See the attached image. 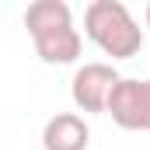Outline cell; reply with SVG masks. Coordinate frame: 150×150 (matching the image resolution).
Listing matches in <instances>:
<instances>
[{
    "mask_svg": "<svg viewBox=\"0 0 150 150\" xmlns=\"http://www.w3.org/2000/svg\"><path fill=\"white\" fill-rule=\"evenodd\" d=\"M91 129L77 112H56L42 129V147L45 150H87Z\"/></svg>",
    "mask_w": 150,
    "mask_h": 150,
    "instance_id": "5b68a950",
    "label": "cell"
},
{
    "mask_svg": "<svg viewBox=\"0 0 150 150\" xmlns=\"http://www.w3.org/2000/svg\"><path fill=\"white\" fill-rule=\"evenodd\" d=\"M25 28L35 42L42 63L63 67L80 56V32L74 28V11L67 0H35L25 11Z\"/></svg>",
    "mask_w": 150,
    "mask_h": 150,
    "instance_id": "6da1fadb",
    "label": "cell"
},
{
    "mask_svg": "<svg viewBox=\"0 0 150 150\" xmlns=\"http://www.w3.org/2000/svg\"><path fill=\"white\" fill-rule=\"evenodd\" d=\"M143 133H150V80H143Z\"/></svg>",
    "mask_w": 150,
    "mask_h": 150,
    "instance_id": "8992f818",
    "label": "cell"
},
{
    "mask_svg": "<svg viewBox=\"0 0 150 150\" xmlns=\"http://www.w3.org/2000/svg\"><path fill=\"white\" fill-rule=\"evenodd\" d=\"M147 28H150V4H147Z\"/></svg>",
    "mask_w": 150,
    "mask_h": 150,
    "instance_id": "52a82bcc",
    "label": "cell"
},
{
    "mask_svg": "<svg viewBox=\"0 0 150 150\" xmlns=\"http://www.w3.org/2000/svg\"><path fill=\"white\" fill-rule=\"evenodd\" d=\"M84 32L87 38L112 59H129L143 45V28L129 14L122 0H94L84 11Z\"/></svg>",
    "mask_w": 150,
    "mask_h": 150,
    "instance_id": "7a4b0ae2",
    "label": "cell"
},
{
    "mask_svg": "<svg viewBox=\"0 0 150 150\" xmlns=\"http://www.w3.org/2000/svg\"><path fill=\"white\" fill-rule=\"evenodd\" d=\"M115 84H119V74H115L112 63H84V67H77L74 80H70L74 105L80 112H105V101H108Z\"/></svg>",
    "mask_w": 150,
    "mask_h": 150,
    "instance_id": "3957f363",
    "label": "cell"
},
{
    "mask_svg": "<svg viewBox=\"0 0 150 150\" xmlns=\"http://www.w3.org/2000/svg\"><path fill=\"white\" fill-rule=\"evenodd\" d=\"M105 112L112 115L115 126L143 133V80L119 77V84L112 87V94L105 101Z\"/></svg>",
    "mask_w": 150,
    "mask_h": 150,
    "instance_id": "277c9868",
    "label": "cell"
}]
</instances>
